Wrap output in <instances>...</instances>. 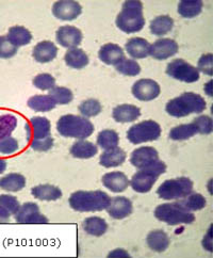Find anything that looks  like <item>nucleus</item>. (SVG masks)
Segmentation results:
<instances>
[{
    "label": "nucleus",
    "mask_w": 213,
    "mask_h": 258,
    "mask_svg": "<svg viewBox=\"0 0 213 258\" xmlns=\"http://www.w3.org/2000/svg\"><path fill=\"white\" fill-rule=\"evenodd\" d=\"M174 27L173 18L169 15H160L151 22V32L156 36H163L172 31Z\"/></svg>",
    "instance_id": "7c9ffc66"
},
{
    "label": "nucleus",
    "mask_w": 213,
    "mask_h": 258,
    "mask_svg": "<svg viewBox=\"0 0 213 258\" xmlns=\"http://www.w3.org/2000/svg\"><path fill=\"white\" fill-rule=\"evenodd\" d=\"M132 203L125 197H116L111 199L107 211L111 218L115 220H122L132 214Z\"/></svg>",
    "instance_id": "f3484780"
},
{
    "label": "nucleus",
    "mask_w": 213,
    "mask_h": 258,
    "mask_svg": "<svg viewBox=\"0 0 213 258\" xmlns=\"http://www.w3.org/2000/svg\"><path fill=\"white\" fill-rule=\"evenodd\" d=\"M202 7L203 4L200 0H194V2L182 0L178 5V13L184 18H194L201 13Z\"/></svg>",
    "instance_id": "f704fd0d"
},
{
    "label": "nucleus",
    "mask_w": 213,
    "mask_h": 258,
    "mask_svg": "<svg viewBox=\"0 0 213 258\" xmlns=\"http://www.w3.org/2000/svg\"><path fill=\"white\" fill-rule=\"evenodd\" d=\"M146 242L151 250L157 253H162L168 250L171 240L169 236L166 235V233H164L163 230L156 229L147 235Z\"/></svg>",
    "instance_id": "b1692460"
},
{
    "label": "nucleus",
    "mask_w": 213,
    "mask_h": 258,
    "mask_svg": "<svg viewBox=\"0 0 213 258\" xmlns=\"http://www.w3.org/2000/svg\"><path fill=\"white\" fill-rule=\"evenodd\" d=\"M20 146L16 139L12 137L5 138V139H0V154L4 155H11L18 151Z\"/></svg>",
    "instance_id": "a18cd8bd"
},
{
    "label": "nucleus",
    "mask_w": 213,
    "mask_h": 258,
    "mask_svg": "<svg viewBox=\"0 0 213 258\" xmlns=\"http://www.w3.org/2000/svg\"><path fill=\"white\" fill-rule=\"evenodd\" d=\"M98 153V147L90 141L79 140L74 143L70 147V154L73 157L78 159H90Z\"/></svg>",
    "instance_id": "393cba45"
},
{
    "label": "nucleus",
    "mask_w": 213,
    "mask_h": 258,
    "mask_svg": "<svg viewBox=\"0 0 213 258\" xmlns=\"http://www.w3.org/2000/svg\"><path fill=\"white\" fill-rule=\"evenodd\" d=\"M82 32L74 26H62L55 32L57 42L63 47L77 48L82 42Z\"/></svg>",
    "instance_id": "2eb2a0df"
},
{
    "label": "nucleus",
    "mask_w": 213,
    "mask_h": 258,
    "mask_svg": "<svg viewBox=\"0 0 213 258\" xmlns=\"http://www.w3.org/2000/svg\"><path fill=\"white\" fill-rule=\"evenodd\" d=\"M192 123L195 125L198 134L200 135H210L212 133V118L208 115H200L196 118H194Z\"/></svg>",
    "instance_id": "c03bdc74"
},
{
    "label": "nucleus",
    "mask_w": 213,
    "mask_h": 258,
    "mask_svg": "<svg viewBox=\"0 0 213 258\" xmlns=\"http://www.w3.org/2000/svg\"><path fill=\"white\" fill-rule=\"evenodd\" d=\"M32 196L40 201H57L62 198V191L59 187L53 185H39L31 189Z\"/></svg>",
    "instance_id": "a878e982"
},
{
    "label": "nucleus",
    "mask_w": 213,
    "mask_h": 258,
    "mask_svg": "<svg viewBox=\"0 0 213 258\" xmlns=\"http://www.w3.org/2000/svg\"><path fill=\"white\" fill-rule=\"evenodd\" d=\"M155 217L161 222L169 225L191 224L195 221V216L192 211L184 208L180 202L165 203L161 204L155 210Z\"/></svg>",
    "instance_id": "423d86ee"
},
{
    "label": "nucleus",
    "mask_w": 213,
    "mask_h": 258,
    "mask_svg": "<svg viewBox=\"0 0 213 258\" xmlns=\"http://www.w3.org/2000/svg\"><path fill=\"white\" fill-rule=\"evenodd\" d=\"M165 171L166 164L163 161L158 160L150 167L140 169V171L136 172L130 180V185L137 193L150 192L160 175L165 173Z\"/></svg>",
    "instance_id": "0eeeda50"
},
{
    "label": "nucleus",
    "mask_w": 213,
    "mask_h": 258,
    "mask_svg": "<svg viewBox=\"0 0 213 258\" xmlns=\"http://www.w3.org/2000/svg\"><path fill=\"white\" fill-rule=\"evenodd\" d=\"M115 24L119 30L128 34L141 31L145 26L142 3L136 0L125 2L122 11L116 16Z\"/></svg>",
    "instance_id": "20e7f679"
},
{
    "label": "nucleus",
    "mask_w": 213,
    "mask_h": 258,
    "mask_svg": "<svg viewBox=\"0 0 213 258\" xmlns=\"http://www.w3.org/2000/svg\"><path fill=\"white\" fill-rule=\"evenodd\" d=\"M28 140L30 141L31 149L36 152H47L53 146L51 137V124L48 118L34 116L26 125Z\"/></svg>",
    "instance_id": "f257e3e1"
},
{
    "label": "nucleus",
    "mask_w": 213,
    "mask_h": 258,
    "mask_svg": "<svg viewBox=\"0 0 213 258\" xmlns=\"http://www.w3.org/2000/svg\"><path fill=\"white\" fill-rule=\"evenodd\" d=\"M83 229L86 230V233L94 236V237H100L106 234L108 230V224L106 220L99 217H91L87 218L83 221Z\"/></svg>",
    "instance_id": "c756f323"
},
{
    "label": "nucleus",
    "mask_w": 213,
    "mask_h": 258,
    "mask_svg": "<svg viewBox=\"0 0 213 258\" xmlns=\"http://www.w3.org/2000/svg\"><path fill=\"white\" fill-rule=\"evenodd\" d=\"M103 185L114 193L124 192L128 186L130 185V180L123 172H111L105 174L103 178Z\"/></svg>",
    "instance_id": "6ab92c4d"
},
{
    "label": "nucleus",
    "mask_w": 213,
    "mask_h": 258,
    "mask_svg": "<svg viewBox=\"0 0 213 258\" xmlns=\"http://www.w3.org/2000/svg\"><path fill=\"white\" fill-rule=\"evenodd\" d=\"M111 198L104 191H76L69 197V206L79 213H94L107 209Z\"/></svg>",
    "instance_id": "7ed1b4c3"
},
{
    "label": "nucleus",
    "mask_w": 213,
    "mask_h": 258,
    "mask_svg": "<svg viewBox=\"0 0 213 258\" xmlns=\"http://www.w3.org/2000/svg\"><path fill=\"white\" fill-rule=\"evenodd\" d=\"M131 92L133 96L141 101H151L160 95V86L153 79H140L134 82Z\"/></svg>",
    "instance_id": "9b49d317"
},
{
    "label": "nucleus",
    "mask_w": 213,
    "mask_h": 258,
    "mask_svg": "<svg viewBox=\"0 0 213 258\" xmlns=\"http://www.w3.org/2000/svg\"><path fill=\"white\" fill-rule=\"evenodd\" d=\"M193 191V181L188 177H177L162 182L157 190L160 199L171 201L188 197Z\"/></svg>",
    "instance_id": "6e6552de"
},
{
    "label": "nucleus",
    "mask_w": 213,
    "mask_h": 258,
    "mask_svg": "<svg viewBox=\"0 0 213 258\" xmlns=\"http://www.w3.org/2000/svg\"><path fill=\"white\" fill-rule=\"evenodd\" d=\"M178 44L172 39H160L157 40L151 45L150 56L156 60H166L178 52Z\"/></svg>",
    "instance_id": "dca6fc26"
},
{
    "label": "nucleus",
    "mask_w": 213,
    "mask_h": 258,
    "mask_svg": "<svg viewBox=\"0 0 213 258\" xmlns=\"http://www.w3.org/2000/svg\"><path fill=\"white\" fill-rule=\"evenodd\" d=\"M33 86L42 91H50L55 87V79L50 74H39L33 79Z\"/></svg>",
    "instance_id": "a19ab883"
},
{
    "label": "nucleus",
    "mask_w": 213,
    "mask_h": 258,
    "mask_svg": "<svg viewBox=\"0 0 213 258\" xmlns=\"http://www.w3.org/2000/svg\"><path fill=\"white\" fill-rule=\"evenodd\" d=\"M26 187V178L22 174L10 173L0 178V188L8 192H17Z\"/></svg>",
    "instance_id": "c85d7f7f"
},
{
    "label": "nucleus",
    "mask_w": 213,
    "mask_h": 258,
    "mask_svg": "<svg viewBox=\"0 0 213 258\" xmlns=\"http://www.w3.org/2000/svg\"><path fill=\"white\" fill-rule=\"evenodd\" d=\"M126 153L120 147H114L108 151H105L100 155L99 163L105 168H116L122 165L126 160Z\"/></svg>",
    "instance_id": "5701e85b"
},
{
    "label": "nucleus",
    "mask_w": 213,
    "mask_h": 258,
    "mask_svg": "<svg viewBox=\"0 0 213 258\" xmlns=\"http://www.w3.org/2000/svg\"><path fill=\"white\" fill-rule=\"evenodd\" d=\"M207 108L205 98L193 92H186L171 99L165 106V111L174 117H184L192 113H201Z\"/></svg>",
    "instance_id": "f03ea898"
},
{
    "label": "nucleus",
    "mask_w": 213,
    "mask_h": 258,
    "mask_svg": "<svg viewBox=\"0 0 213 258\" xmlns=\"http://www.w3.org/2000/svg\"><path fill=\"white\" fill-rule=\"evenodd\" d=\"M159 160V153L152 146H142L131 154L130 162L136 169H144Z\"/></svg>",
    "instance_id": "4468645a"
},
{
    "label": "nucleus",
    "mask_w": 213,
    "mask_h": 258,
    "mask_svg": "<svg viewBox=\"0 0 213 258\" xmlns=\"http://www.w3.org/2000/svg\"><path fill=\"white\" fill-rule=\"evenodd\" d=\"M115 70L125 76H136L141 73V67L133 59L124 58L118 64L115 66Z\"/></svg>",
    "instance_id": "4c0bfd02"
},
{
    "label": "nucleus",
    "mask_w": 213,
    "mask_h": 258,
    "mask_svg": "<svg viewBox=\"0 0 213 258\" xmlns=\"http://www.w3.org/2000/svg\"><path fill=\"white\" fill-rule=\"evenodd\" d=\"M0 207L6 209L8 213L12 216L17 213L18 209L21 207V204L18 200L13 196L2 195L0 196Z\"/></svg>",
    "instance_id": "79ce46f5"
},
{
    "label": "nucleus",
    "mask_w": 213,
    "mask_h": 258,
    "mask_svg": "<svg viewBox=\"0 0 213 258\" xmlns=\"http://www.w3.org/2000/svg\"><path fill=\"white\" fill-rule=\"evenodd\" d=\"M17 47L14 46L10 41H9L8 36H0V58L2 59H9L14 57L17 53Z\"/></svg>",
    "instance_id": "37998d69"
},
{
    "label": "nucleus",
    "mask_w": 213,
    "mask_h": 258,
    "mask_svg": "<svg viewBox=\"0 0 213 258\" xmlns=\"http://www.w3.org/2000/svg\"><path fill=\"white\" fill-rule=\"evenodd\" d=\"M196 134H198L197 128L193 123H190V124H182L172 128L169 134V137L170 139L174 141H184V140L190 139V138L194 137Z\"/></svg>",
    "instance_id": "473e14b6"
},
{
    "label": "nucleus",
    "mask_w": 213,
    "mask_h": 258,
    "mask_svg": "<svg viewBox=\"0 0 213 258\" xmlns=\"http://www.w3.org/2000/svg\"><path fill=\"white\" fill-rule=\"evenodd\" d=\"M64 60H65L67 67L75 70H81L86 68L90 62L89 56L86 53V51L78 47L68 49L65 56H64Z\"/></svg>",
    "instance_id": "bb28decb"
},
{
    "label": "nucleus",
    "mask_w": 213,
    "mask_h": 258,
    "mask_svg": "<svg viewBox=\"0 0 213 258\" xmlns=\"http://www.w3.org/2000/svg\"><path fill=\"white\" fill-rule=\"evenodd\" d=\"M211 85H212V82H211V81H209L208 84L205 86V92H206V93H207L209 96H212V92H211Z\"/></svg>",
    "instance_id": "603ef678"
},
{
    "label": "nucleus",
    "mask_w": 213,
    "mask_h": 258,
    "mask_svg": "<svg viewBox=\"0 0 213 258\" xmlns=\"http://www.w3.org/2000/svg\"><path fill=\"white\" fill-rule=\"evenodd\" d=\"M28 107L36 112H48L55 108V103L49 95H35L28 99Z\"/></svg>",
    "instance_id": "2f4dec72"
},
{
    "label": "nucleus",
    "mask_w": 213,
    "mask_h": 258,
    "mask_svg": "<svg viewBox=\"0 0 213 258\" xmlns=\"http://www.w3.org/2000/svg\"><path fill=\"white\" fill-rule=\"evenodd\" d=\"M166 74L176 80L193 84L199 80L198 70L182 59L173 60L166 67Z\"/></svg>",
    "instance_id": "9d476101"
},
{
    "label": "nucleus",
    "mask_w": 213,
    "mask_h": 258,
    "mask_svg": "<svg viewBox=\"0 0 213 258\" xmlns=\"http://www.w3.org/2000/svg\"><path fill=\"white\" fill-rule=\"evenodd\" d=\"M11 215L8 213L6 209H4L3 207H0V223H7L10 220Z\"/></svg>",
    "instance_id": "8fccbe9b"
},
{
    "label": "nucleus",
    "mask_w": 213,
    "mask_h": 258,
    "mask_svg": "<svg viewBox=\"0 0 213 258\" xmlns=\"http://www.w3.org/2000/svg\"><path fill=\"white\" fill-rule=\"evenodd\" d=\"M180 204L190 211H198L206 207L207 201L205 197H202L199 193H191L188 197L183 198V200L179 201Z\"/></svg>",
    "instance_id": "c9c22d12"
},
{
    "label": "nucleus",
    "mask_w": 213,
    "mask_h": 258,
    "mask_svg": "<svg viewBox=\"0 0 213 258\" xmlns=\"http://www.w3.org/2000/svg\"><path fill=\"white\" fill-rule=\"evenodd\" d=\"M161 132L162 129L158 123L153 119H147V121L140 122L129 128L127 132V139L135 145L152 142L159 139Z\"/></svg>",
    "instance_id": "1a4fd4ad"
},
{
    "label": "nucleus",
    "mask_w": 213,
    "mask_h": 258,
    "mask_svg": "<svg viewBox=\"0 0 213 258\" xmlns=\"http://www.w3.org/2000/svg\"><path fill=\"white\" fill-rule=\"evenodd\" d=\"M108 257H130L126 251L122 250V248H116L113 252H110L108 254Z\"/></svg>",
    "instance_id": "09e8293b"
},
{
    "label": "nucleus",
    "mask_w": 213,
    "mask_h": 258,
    "mask_svg": "<svg viewBox=\"0 0 213 258\" xmlns=\"http://www.w3.org/2000/svg\"><path fill=\"white\" fill-rule=\"evenodd\" d=\"M17 126V118L12 114L0 115V139L11 137Z\"/></svg>",
    "instance_id": "ea45409f"
},
{
    "label": "nucleus",
    "mask_w": 213,
    "mask_h": 258,
    "mask_svg": "<svg viewBox=\"0 0 213 258\" xmlns=\"http://www.w3.org/2000/svg\"><path fill=\"white\" fill-rule=\"evenodd\" d=\"M7 169V161L0 158V174H3Z\"/></svg>",
    "instance_id": "3c124183"
},
{
    "label": "nucleus",
    "mask_w": 213,
    "mask_h": 258,
    "mask_svg": "<svg viewBox=\"0 0 213 258\" xmlns=\"http://www.w3.org/2000/svg\"><path fill=\"white\" fill-rule=\"evenodd\" d=\"M119 144V136L112 129H105L97 136V145L101 149L108 151L117 147Z\"/></svg>",
    "instance_id": "72a5a7b5"
},
{
    "label": "nucleus",
    "mask_w": 213,
    "mask_h": 258,
    "mask_svg": "<svg viewBox=\"0 0 213 258\" xmlns=\"http://www.w3.org/2000/svg\"><path fill=\"white\" fill-rule=\"evenodd\" d=\"M15 221L18 223H48V219L40 213L38 204L31 202L20 207L15 214Z\"/></svg>",
    "instance_id": "f8f14e48"
},
{
    "label": "nucleus",
    "mask_w": 213,
    "mask_h": 258,
    "mask_svg": "<svg viewBox=\"0 0 213 258\" xmlns=\"http://www.w3.org/2000/svg\"><path fill=\"white\" fill-rule=\"evenodd\" d=\"M212 60H213V57L211 53L202 54V56L198 60V68H197L198 72L200 71L208 76H212V74H213Z\"/></svg>",
    "instance_id": "49530a36"
},
{
    "label": "nucleus",
    "mask_w": 213,
    "mask_h": 258,
    "mask_svg": "<svg viewBox=\"0 0 213 258\" xmlns=\"http://www.w3.org/2000/svg\"><path fill=\"white\" fill-rule=\"evenodd\" d=\"M48 95L52 98L55 105H67L74 99L73 92L68 88L54 87L52 88Z\"/></svg>",
    "instance_id": "e433bc0d"
},
{
    "label": "nucleus",
    "mask_w": 213,
    "mask_h": 258,
    "mask_svg": "<svg viewBox=\"0 0 213 258\" xmlns=\"http://www.w3.org/2000/svg\"><path fill=\"white\" fill-rule=\"evenodd\" d=\"M79 111L85 117H94L103 111V106L97 99H87L79 105Z\"/></svg>",
    "instance_id": "58836bf2"
},
{
    "label": "nucleus",
    "mask_w": 213,
    "mask_h": 258,
    "mask_svg": "<svg viewBox=\"0 0 213 258\" xmlns=\"http://www.w3.org/2000/svg\"><path fill=\"white\" fill-rule=\"evenodd\" d=\"M58 54V47L50 41H43L36 44L33 48L32 56L39 63L51 62Z\"/></svg>",
    "instance_id": "aec40b11"
},
{
    "label": "nucleus",
    "mask_w": 213,
    "mask_h": 258,
    "mask_svg": "<svg viewBox=\"0 0 213 258\" xmlns=\"http://www.w3.org/2000/svg\"><path fill=\"white\" fill-rule=\"evenodd\" d=\"M202 245L203 247L206 248L207 251L212 252V238H211V227L209 228L207 235L203 237V240H202Z\"/></svg>",
    "instance_id": "de8ad7c7"
},
{
    "label": "nucleus",
    "mask_w": 213,
    "mask_h": 258,
    "mask_svg": "<svg viewBox=\"0 0 213 258\" xmlns=\"http://www.w3.org/2000/svg\"><path fill=\"white\" fill-rule=\"evenodd\" d=\"M126 51L133 59H144L150 56L151 44L142 38H132L125 45Z\"/></svg>",
    "instance_id": "4be33fe9"
},
{
    "label": "nucleus",
    "mask_w": 213,
    "mask_h": 258,
    "mask_svg": "<svg viewBox=\"0 0 213 258\" xmlns=\"http://www.w3.org/2000/svg\"><path fill=\"white\" fill-rule=\"evenodd\" d=\"M57 131L62 137L85 140L94 133V125L85 116L66 114L59 118Z\"/></svg>",
    "instance_id": "39448f33"
},
{
    "label": "nucleus",
    "mask_w": 213,
    "mask_h": 258,
    "mask_svg": "<svg viewBox=\"0 0 213 258\" xmlns=\"http://www.w3.org/2000/svg\"><path fill=\"white\" fill-rule=\"evenodd\" d=\"M98 57L101 62H104L107 66H116L122 61L124 56V50L117 44L108 43L105 44L98 51Z\"/></svg>",
    "instance_id": "a211bd4d"
},
{
    "label": "nucleus",
    "mask_w": 213,
    "mask_h": 258,
    "mask_svg": "<svg viewBox=\"0 0 213 258\" xmlns=\"http://www.w3.org/2000/svg\"><path fill=\"white\" fill-rule=\"evenodd\" d=\"M82 13V7L79 3L73 0H62L54 3L52 6V14L60 21H74Z\"/></svg>",
    "instance_id": "ddd939ff"
},
{
    "label": "nucleus",
    "mask_w": 213,
    "mask_h": 258,
    "mask_svg": "<svg viewBox=\"0 0 213 258\" xmlns=\"http://www.w3.org/2000/svg\"><path fill=\"white\" fill-rule=\"evenodd\" d=\"M140 115V108L129 104L119 105L115 107L112 111V116L117 123H131L136 121Z\"/></svg>",
    "instance_id": "412c9836"
},
{
    "label": "nucleus",
    "mask_w": 213,
    "mask_h": 258,
    "mask_svg": "<svg viewBox=\"0 0 213 258\" xmlns=\"http://www.w3.org/2000/svg\"><path fill=\"white\" fill-rule=\"evenodd\" d=\"M8 39L16 47L28 45L32 40V34L23 26H14L9 29Z\"/></svg>",
    "instance_id": "cd10ccee"
}]
</instances>
